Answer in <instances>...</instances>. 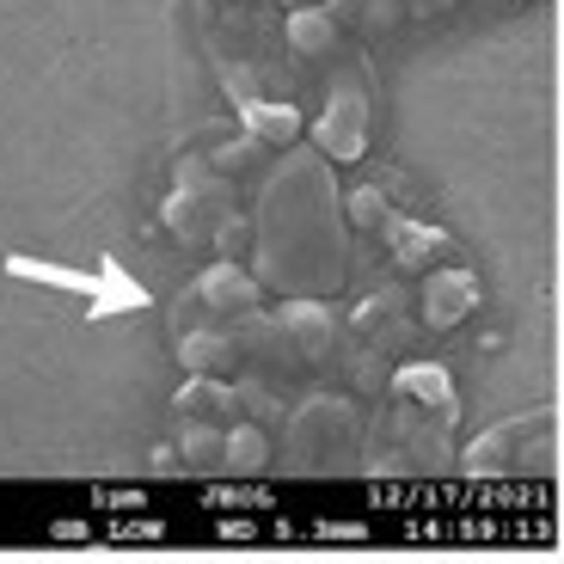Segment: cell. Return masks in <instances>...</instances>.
Instances as JSON below:
<instances>
[{
	"instance_id": "obj_1",
	"label": "cell",
	"mask_w": 564,
	"mask_h": 564,
	"mask_svg": "<svg viewBox=\"0 0 564 564\" xmlns=\"http://www.w3.org/2000/svg\"><path fill=\"white\" fill-rule=\"evenodd\" d=\"M252 276L282 295L332 301L350 276V227H344L338 166L319 148L289 141L282 160L270 166L252 215Z\"/></svg>"
},
{
	"instance_id": "obj_2",
	"label": "cell",
	"mask_w": 564,
	"mask_h": 564,
	"mask_svg": "<svg viewBox=\"0 0 564 564\" xmlns=\"http://www.w3.org/2000/svg\"><path fill=\"white\" fill-rule=\"evenodd\" d=\"M460 430V393L442 362H399L387 381V405L362 430V454L356 466L375 479H399V473H442Z\"/></svg>"
},
{
	"instance_id": "obj_3",
	"label": "cell",
	"mask_w": 564,
	"mask_h": 564,
	"mask_svg": "<svg viewBox=\"0 0 564 564\" xmlns=\"http://www.w3.org/2000/svg\"><path fill=\"white\" fill-rule=\"evenodd\" d=\"M466 479H552L558 473V405L491 423L460 448Z\"/></svg>"
},
{
	"instance_id": "obj_4",
	"label": "cell",
	"mask_w": 564,
	"mask_h": 564,
	"mask_svg": "<svg viewBox=\"0 0 564 564\" xmlns=\"http://www.w3.org/2000/svg\"><path fill=\"white\" fill-rule=\"evenodd\" d=\"M362 454V411L344 393H307L282 430V466L289 473H350Z\"/></svg>"
},
{
	"instance_id": "obj_5",
	"label": "cell",
	"mask_w": 564,
	"mask_h": 564,
	"mask_svg": "<svg viewBox=\"0 0 564 564\" xmlns=\"http://www.w3.org/2000/svg\"><path fill=\"white\" fill-rule=\"evenodd\" d=\"M375 99H381V86H375V68L362 56L344 62L338 86H325V111L313 117V148H319L332 166H350V160L368 154V135H375Z\"/></svg>"
},
{
	"instance_id": "obj_6",
	"label": "cell",
	"mask_w": 564,
	"mask_h": 564,
	"mask_svg": "<svg viewBox=\"0 0 564 564\" xmlns=\"http://www.w3.org/2000/svg\"><path fill=\"white\" fill-rule=\"evenodd\" d=\"M264 307V282L252 270H240V258H215L191 289L178 295V313H172V332L178 325H215V332H234Z\"/></svg>"
},
{
	"instance_id": "obj_7",
	"label": "cell",
	"mask_w": 564,
	"mask_h": 564,
	"mask_svg": "<svg viewBox=\"0 0 564 564\" xmlns=\"http://www.w3.org/2000/svg\"><path fill=\"white\" fill-rule=\"evenodd\" d=\"M344 203H350V221L356 227H368V234H381V240H387V252H393L399 270H430V264L448 258V246H454L448 234L430 227V221H411L381 184H368V191H356V197H344Z\"/></svg>"
},
{
	"instance_id": "obj_8",
	"label": "cell",
	"mask_w": 564,
	"mask_h": 564,
	"mask_svg": "<svg viewBox=\"0 0 564 564\" xmlns=\"http://www.w3.org/2000/svg\"><path fill=\"white\" fill-rule=\"evenodd\" d=\"M227 209H234V178H221L203 154H184L178 160V184H172L166 209H160L166 234L184 240V246H209V227L221 221Z\"/></svg>"
},
{
	"instance_id": "obj_9",
	"label": "cell",
	"mask_w": 564,
	"mask_h": 564,
	"mask_svg": "<svg viewBox=\"0 0 564 564\" xmlns=\"http://www.w3.org/2000/svg\"><path fill=\"white\" fill-rule=\"evenodd\" d=\"M350 344L362 356H387V350H405L411 338H417V307H411V295H399V289H375L368 301H356L350 313Z\"/></svg>"
},
{
	"instance_id": "obj_10",
	"label": "cell",
	"mask_w": 564,
	"mask_h": 564,
	"mask_svg": "<svg viewBox=\"0 0 564 564\" xmlns=\"http://www.w3.org/2000/svg\"><path fill=\"white\" fill-rule=\"evenodd\" d=\"M411 301H417V325H423V332H454V325L485 301V289H479V276L460 270V264H430V270H423V289Z\"/></svg>"
},
{
	"instance_id": "obj_11",
	"label": "cell",
	"mask_w": 564,
	"mask_h": 564,
	"mask_svg": "<svg viewBox=\"0 0 564 564\" xmlns=\"http://www.w3.org/2000/svg\"><path fill=\"white\" fill-rule=\"evenodd\" d=\"M282 43H289V56L301 62H338L344 56V25L325 13L319 0H301L282 13Z\"/></svg>"
},
{
	"instance_id": "obj_12",
	"label": "cell",
	"mask_w": 564,
	"mask_h": 564,
	"mask_svg": "<svg viewBox=\"0 0 564 564\" xmlns=\"http://www.w3.org/2000/svg\"><path fill=\"white\" fill-rule=\"evenodd\" d=\"M148 282L129 276L117 258H99V270H93V289H86V319L99 325V319H117V313H141L148 307Z\"/></svg>"
},
{
	"instance_id": "obj_13",
	"label": "cell",
	"mask_w": 564,
	"mask_h": 564,
	"mask_svg": "<svg viewBox=\"0 0 564 564\" xmlns=\"http://www.w3.org/2000/svg\"><path fill=\"white\" fill-rule=\"evenodd\" d=\"M234 111H240V135H252L258 148H289L307 129L295 99H270V93L264 99H234Z\"/></svg>"
},
{
	"instance_id": "obj_14",
	"label": "cell",
	"mask_w": 564,
	"mask_h": 564,
	"mask_svg": "<svg viewBox=\"0 0 564 564\" xmlns=\"http://www.w3.org/2000/svg\"><path fill=\"white\" fill-rule=\"evenodd\" d=\"M178 362L184 375H234L240 368V338L215 325H178Z\"/></svg>"
},
{
	"instance_id": "obj_15",
	"label": "cell",
	"mask_w": 564,
	"mask_h": 564,
	"mask_svg": "<svg viewBox=\"0 0 564 564\" xmlns=\"http://www.w3.org/2000/svg\"><path fill=\"white\" fill-rule=\"evenodd\" d=\"M178 417H209V423H234L240 417V393L227 375H184L178 399H172Z\"/></svg>"
},
{
	"instance_id": "obj_16",
	"label": "cell",
	"mask_w": 564,
	"mask_h": 564,
	"mask_svg": "<svg viewBox=\"0 0 564 564\" xmlns=\"http://www.w3.org/2000/svg\"><path fill=\"white\" fill-rule=\"evenodd\" d=\"M270 460H276V454H270L264 423H252V417H234V423H221V466H215V473H234V479H252V473H264Z\"/></svg>"
},
{
	"instance_id": "obj_17",
	"label": "cell",
	"mask_w": 564,
	"mask_h": 564,
	"mask_svg": "<svg viewBox=\"0 0 564 564\" xmlns=\"http://www.w3.org/2000/svg\"><path fill=\"white\" fill-rule=\"evenodd\" d=\"M7 276L43 282V289H56V295H86V289H93V270L50 264V258H31V252H7Z\"/></svg>"
},
{
	"instance_id": "obj_18",
	"label": "cell",
	"mask_w": 564,
	"mask_h": 564,
	"mask_svg": "<svg viewBox=\"0 0 564 564\" xmlns=\"http://www.w3.org/2000/svg\"><path fill=\"white\" fill-rule=\"evenodd\" d=\"M172 448H178V460L191 466V473H215V466H221V423L184 417V436L172 442Z\"/></svg>"
},
{
	"instance_id": "obj_19",
	"label": "cell",
	"mask_w": 564,
	"mask_h": 564,
	"mask_svg": "<svg viewBox=\"0 0 564 564\" xmlns=\"http://www.w3.org/2000/svg\"><path fill=\"white\" fill-rule=\"evenodd\" d=\"M209 246H215V252H221V258H240L246 246H252V215H246L240 203H234V209H227L221 221L209 227Z\"/></svg>"
},
{
	"instance_id": "obj_20",
	"label": "cell",
	"mask_w": 564,
	"mask_h": 564,
	"mask_svg": "<svg viewBox=\"0 0 564 564\" xmlns=\"http://www.w3.org/2000/svg\"><path fill=\"white\" fill-rule=\"evenodd\" d=\"M399 19H405V0H362L350 13V31H362V37H381V31H393Z\"/></svg>"
},
{
	"instance_id": "obj_21",
	"label": "cell",
	"mask_w": 564,
	"mask_h": 564,
	"mask_svg": "<svg viewBox=\"0 0 564 564\" xmlns=\"http://www.w3.org/2000/svg\"><path fill=\"white\" fill-rule=\"evenodd\" d=\"M209 509H270L276 497L270 491H258V485H215L209 497H203Z\"/></svg>"
},
{
	"instance_id": "obj_22",
	"label": "cell",
	"mask_w": 564,
	"mask_h": 564,
	"mask_svg": "<svg viewBox=\"0 0 564 564\" xmlns=\"http://www.w3.org/2000/svg\"><path fill=\"white\" fill-rule=\"evenodd\" d=\"M460 0H405V13L411 19H436V13H454Z\"/></svg>"
},
{
	"instance_id": "obj_23",
	"label": "cell",
	"mask_w": 564,
	"mask_h": 564,
	"mask_svg": "<svg viewBox=\"0 0 564 564\" xmlns=\"http://www.w3.org/2000/svg\"><path fill=\"white\" fill-rule=\"evenodd\" d=\"M289 7H301V0H289Z\"/></svg>"
},
{
	"instance_id": "obj_24",
	"label": "cell",
	"mask_w": 564,
	"mask_h": 564,
	"mask_svg": "<svg viewBox=\"0 0 564 564\" xmlns=\"http://www.w3.org/2000/svg\"><path fill=\"white\" fill-rule=\"evenodd\" d=\"M516 7H522V0H516Z\"/></svg>"
}]
</instances>
